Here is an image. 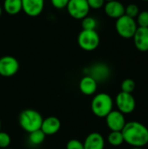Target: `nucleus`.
<instances>
[{"instance_id": "nucleus-1", "label": "nucleus", "mask_w": 148, "mask_h": 149, "mask_svg": "<svg viewBox=\"0 0 148 149\" xmlns=\"http://www.w3.org/2000/svg\"><path fill=\"white\" fill-rule=\"evenodd\" d=\"M121 133L124 142L131 147L144 148L148 144V128L140 121L126 122Z\"/></svg>"}, {"instance_id": "nucleus-2", "label": "nucleus", "mask_w": 148, "mask_h": 149, "mask_svg": "<svg viewBox=\"0 0 148 149\" xmlns=\"http://www.w3.org/2000/svg\"><path fill=\"white\" fill-rule=\"evenodd\" d=\"M43 120L42 115L34 109H25L21 112L18 117L20 127L27 133L40 129Z\"/></svg>"}, {"instance_id": "nucleus-3", "label": "nucleus", "mask_w": 148, "mask_h": 149, "mask_svg": "<svg viewBox=\"0 0 148 149\" xmlns=\"http://www.w3.org/2000/svg\"><path fill=\"white\" fill-rule=\"evenodd\" d=\"M91 108L95 116L99 118H106V116L113 110V100L108 93H98L92 100Z\"/></svg>"}, {"instance_id": "nucleus-4", "label": "nucleus", "mask_w": 148, "mask_h": 149, "mask_svg": "<svg viewBox=\"0 0 148 149\" xmlns=\"http://www.w3.org/2000/svg\"><path fill=\"white\" fill-rule=\"evenodd\" d=\"M100 38L96 30H82L78 35V45L85 52H92L98 48Z\"/></svg>"}, {"instance_id": "nucleus-5", "label": "nucleus", "mask_w": 148, "mask_h": 149, "mask_svg": "<svg viewBox=\"0 0 148 149\" xmlns=\"http://www.w3.org/2000/svg\"><path fill=\"white\" fill-rule=\"evenodd\" d=\"M137 28L138 25L135 18H133L126 14L116 19V31L123 38H133Z\"/></svg>"}, {"instance_id": "nucleus-6", "label": "nucleus", "mask_w": 148, "mask_h": 149, "mask_svg": "<svg viewBox=\"0 0 148 149\" xmlns=\"http://www.w3.org/2000/svg\"><path fill=\"white\" fill-rule=\"evenodd\" d=\"M66 10L72 18L81 20L88 16L91 9L88 5L87 0H69Z\"/></svg>"}, {"instance_id": "nucleus-7", "label": "nucleus", "mask_w": 148, "mask_h": 149, "mask_svg": "<svg viewBox=\"0 0 148 149\" xmlns=\"http://www.w3.org/2000/svg\"><path fill=\"white\" fill-rule=\"evenodd\" d=\"M117 108L123 114L132 113L136 108V100L132 93L120 92L115 99Z\"/></svg>"}, {"instance_id": "nucleus-8", "label": "nucleus", "mask_w": 148, "mask_h": 149, "mask_svg": "<svg viewBox=\"0 0 148 149\" xmlns=\"http://www.w3.org/2000/svg\"><path fill=\"white\" fill-rule=\"evenodd\" d=\"M19 70L17 59L10 55H5L0 58V75L9 78L14 76Z\"/></svg>"}, {"instance_id": "nucleus-9", "label": "nucleus", "mask_w": 148, "mask_h": 149, "mask_svg": "<svg viewBox=\"0 0 148 149\" xmlns=\"http://www.w3.org/2000/svg\"><path fill=\"white\" fill-rule=\"evenodd\" d=\"M105 119L106 126L111 131H122L126 123L125 114L119 110H112Z\"/></svg>"}, {"instance_id": "nucleus-10", "label": "nucleus", "mask_w": 148, "mask_h": 149, "mask_svg": "<svg viewBox=\"0 0 148 149\" xmlns=\"http://www.w3.org/2000/svg\"><path fill=\"white\" fill-rule=\"evenodd\" d=\"M85 70H87L86 75L92 77L97 82H102V81L106 80L111 74L109 66L104 63L94 64L91 67Z\"/></svg>"}, {"instance_id": "nucleus-11", "label": "nucleus", "mask_w": 148, "mask_h": 149, "mask_svg": "<svg viewBox=\"0 0 148 149\" xmlns=\"http://www.w3.org/2000/svg\"><path fill=\"white\" fill-rule=\"evenodd\" d=\"M44 7V0H22V10L29 17L39 16Z\"/></svg>"}, {"instance_id": "nucleus-12", "label": "nucleus", "mask_w": 148, "mask_h": 149, "mask_svg": "<svg viewBox=\"0 0 148 149\" xmlns=\"http://www.w3.org/2000/svg\"><path fill=\"white\" fill-rule=\"evenodd\" d=\"M133 38L137 50L142 52H148V27L138 26Z\"/></svg>"}, {"instance_id": "nucleus-13", "label": "nucleus", "mask_w": 148, "mask_h": 149, "mask_svg": "<svg viewBox=\"0 0 148 149\" xmlns=\"http://www.w3.org/2000/svg\"><path fill=\"white\" fill-rule=\"evenodd\" d=\"M106 14L112 18H119L125 14V6L118 0H111L106 2L104 5Z\"/></svg>"}, {"instance_id": "nucleus-14", "label": "nucleus", "mask_w": 148, "mask_h": 149, "mask_svg": "<svg viewBox=\"0 0 148 149\" xmlns=\"http://www.w3.org/2000/svg\"><path fill=\"white\" fill-rule=\"evenodd\" d=\"M61 127L60 120L55 116H49L43 120L41 130L45 135H53L57 134Z\"/></svg>"}, {"instance_id": "nucleus-15", "label": "nucleus", "mask_w": 148, "mask_h": 149, "mask_svg": "<svg viewBox=\"0 0 148 149\" xmlns=\"http://www.w3.org/2000/svg\"><path fill=\"white\" fill-rule=\"evenodd\" d=\"M84 149H104L105 139L99 133H91L88 134L83 142Z\"/></svg>"}, {"instance_id": "nucleus-16", "label": "nucleus", "mask_w": 148, "mask_h": 149, "mask_svg": "<svg viewBox=\"0 0 148 149\" xmlns=\"http://www.w3.org/2000/svg\"><path fill=\"white\" fill-rule=\"evenodd\" d=\"M79 87L83 94L86 96H91L96 93L98 88V82L92 77L89 75H85L80 79Z\"/></svg>"}, {"instance_id": "nucleus-17", "label": "nucleus", "mask_w": 148, "mask_h": 149, "mask_svg": "<svg viewBox=\"0 0 148 149\" xmlns=\"http://www.w3.org/2000/svg\"><path fill=\"white\" fill-rule=\"evenodd\" d=\"M3 9L7 14L15 16L22 10V0H4Z\"/></svg>"}, {"instance_id": "nucleus-18", "label": "nucleus", "mask_w": 148, "mask_h": 149, "mask_svg": "<svg viewBox=\"0 0 148 149\" xmlns=\"http://www.w3.org/2000/svg\"><path fill=\"white\" fill-rule=\"evenodd\" d=\"M108 143L113 147H120L124 143V138L121 131H111L107 136Z\"/></svg>"}, {"instance_id": "nucleus-19", "label": "nucleus", "mask_w": 148, "mask_h": 149, "mask_svg": "<svg viewBox=\"0 0 148 149\" xmlns=\"http://www.w3.org/2000/svg\"><path fill=\"white\" fill-rule=\"evenodd\" d=\"M45 134L41 129L35 130L33 132L29 133V141L31 145L34 146H38L42 144L45 139Z\"/></svg>"}, {"instance_id": "nucleus-20", "label": "nucleus", "mask_w": 148, "mask_h": 149, "mask_svg": "<svg viewBox=\"0 0 148 149\" xmlns=\"http://www.w3.org/2000/svg\"><path fill=\"white\" fill-rule=\"evenodd\" d=\"M98 25L97 19L93 17L86 16L81 19V27L82 30H96Z\"/></svg>"}, {"instance_id": "nucleus-21", "label": "nucleus", "mask_w": 148, "mask_h": 149, "mask_svg": "<svg viewBox=\"0 0 148 149\" xmlns=\"http://www.w3.org/2000/svg\"><path fill=\"white\" fill-rule=\"evenodd\" d=\"M120 87H121V92L132 93L135 90L136 83L132 79H126L122 81Z\"/></svg>"}, {"instance_id": "nucleus-22", "label": "nucleus", "mask_w": 148, "mask_h": 149, "mask_svg": "<svg viewBox=\"0 0 148 149\" xmlns=\"http://www.w3.org/2000/svg\"><path fill=\"white\" fill-rule=\"evenodd\" d=\"M137 25L139 27H148V11L143 10L139 12L138 16L136 17Z\"/></svg>"}, {"instance_id": "nucleus-23", "label": "nucleus", "mask_w": 148, "mask_h": 149, "mask_svg": "<svg viewBox=\"0 0 148 149\" xmlns=\"http://www.w3.org/2000/svg\"><path fill=\"white\" fill-rule=\"evenodd\" d=\"M139 12H140L139 7L135 3H130L127 6H125V14L133 18H135L138 16Z\"/></svg>"}, {"instance_id": "nucleus-24", "label": "nucleus", "mask_w": 148, "mask_h": 149, "mask_svg": "<svg viewBox=\"0 0 148 149\" xmlns=\"http://www.w3.org/2000/svg\"><path fill=\"white\" fill-rule=\"evenodd\" d=\"M10 136L5 133L0 131V149L7 148L10 144Z\"/></svg>"}, {"instance_id": "nucleus-25", "label": "nucleus", "mask_w": 148, "mask_h": 149, "mask_svg": "<svg viewBox=\"0 0 148 149\" xmlns=\"http://www.w3.org/2000/svg\"><path fill=\"white\" fill-rule=\"evenodd\" d=\"M66 149H84V144L79 140H70L66 144Z\"/></svg>"}, {"instance_id": "nucleus-26", "label": "nucleus", "mask_w": 148, "mask_h": 149, "mask_svg": "<svg viewBox=\"0 0 148 149\" xmlns=\"http://www.w3.org/2000/svg\"><path fill=\"white\" fill-rule=\"evenodd\" d=\"M87 3H88L90 9L99 10L104 7L106 1L105 0H87Z\"/></svg>"}, {"instance_id": "nucleus-27", "label": "nucleus", "mask_w": 148, "mask_h": 149, "mask_svg": "<svg viewBox=\"0 0 148 149\" xmlns=\"http://www.w3.org/2000/svg\"><path fill=\"white\" fill-rule=\"evenodd\" d=\"M51 3L55 9L62 10V9L66 8L69 3V0H51Z\"/></svg>"}, {"instance_id": "nucleus-28", "label": "nucleus", "mask_w": 148, "mask_h": 149, "mask_svg": "<svg viewBox=\"0 0 148 149\" xmlns=\"http://www.w3.org/2000/svg\"><path fill=\"white\" fill-rule=\"evenodd\" d=\"M131 149H143V148H140V147H132Z\"/></svg>"}, {"instance_id": "nucleus-29", "label": "nucleus", "mask_w": 148, "mask_h": 149, "mask_svg": "<svg viewBox=\"0 0 148 149\" xmlns=\"http://www.w3.org/2000/svg\"><path fill=\"white\" fill-rule=\"evenodd\" d=\"M2 13H3V7L0 5V17L2 16Z\"/></svg>"}, {"instance_id": "nucleus-30", "label": "nucleus", "mask_w": 148, "mask_h": 149, "mask_svg": "<svg viewBox=\"0 0 148 149\" xmlns=\"http://www.w3.org/2000/svg\"><path fill=\"white\" fill-rule=\"evenodd\" d=\"M0 131H1V120H0Z\"/></svg>"}, {"instance_id": "nucleus-31", "label": "nucleus", "mask_w": 148, "mask_h": 149, "mask_svg": "<svg viewBox=\"0 0 148 149\" xmlns=\"http://www.w3.org/2000/svg\"><path fill=\"white\" fill-rule=\"evenodd\" d=\"M142 1H145V2H148V0H142Z\"/></svg>"}, {"instance_id": "nucleus-32", "label": "nucleus", "mask_w": 148, "mask_h": 149, "mask_svg": "<svg viewBox=\"0 0 148 149\" xmlns=\"http://www.w3.org/2000/svg\"><path fill=\"white\" fill-rule=\"evenodd\" d=\"M106 2H107V1H111V0H105Z\"/></svg>"}]
</instances>
